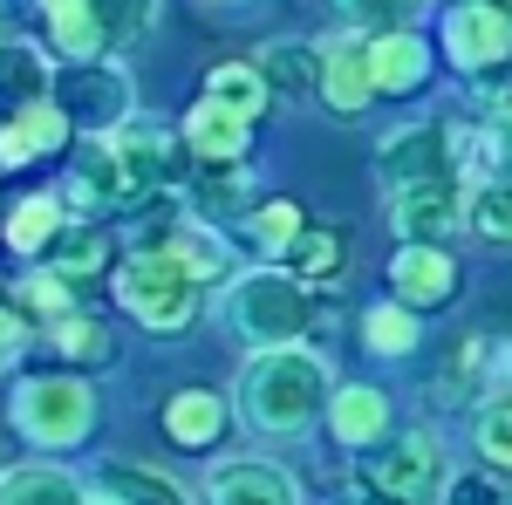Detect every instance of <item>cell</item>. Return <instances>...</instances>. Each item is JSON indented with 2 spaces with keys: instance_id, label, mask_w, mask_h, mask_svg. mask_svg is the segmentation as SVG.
Returning a JSON list of instances; mask_svg holds the SVG:
<instances>
[{
  "instance_id": "1",
  "label": "cell",
  "mask_w": 512,
  "mask_h": 505,
  "mask_svg": "<svg viewBox=\"0 0 512 505\" xmlns=\"http://www.w3.org/2000/svg\"><path fill=\"white\" fill-rule=\"evenodd\" d=\"M328 396H335L328 362L315 349H301V342L260 349L239 369V417L253 430H267V437H301L328 410Z\"/></svg>"
},
{
  "instance_id": "2",
  "label": "cell",
  "mask_w": 512,
  "mask_h": 505,
  "mask_svg": "<svg viewBox=\"0 0 512 505\" xmlns=\"http://www.w3.org/2000/svg\"><path fill=\"white\" fill-rule=\"evenodd\" d=\"M226 328H233L239 342H253V349H287V342H301L308 328H315V301H308V287L294 280V273H239L233 287H226Z\"/></svg>"
},
{
  "instance_id": "3",
  "label": "cell",
  "mask_w": 512,
  "mask_h": 505,
  "mask_svg": "<svg viewBox=\"0 0 512 505\" xmlns=\"http://www.w3.org/2000/svg\"><path fill=\"white\" fill-rule=\"evenodd\" d=\"M198 280L178 253H130L117 267V301H123V314H137V328H151V335H178L185 321L198 314Z\"/></svg>"
},
{
  "instance_id": "4",
  "label": "cell",
  "mask_w": 512,
  "mask_h": 505,
  "mask_svg": "<svg viewBox=\"0 0 512 505\" xmlns=\"http://www.w3.org/2000/svg\"><path fill=\"white\" fill-rule=\"evenodd\" d=\"M7 417H14V430L28 444L69 451V444H82L96 430V389H89V376H28L14 389Z\"/></svg>"
},
{
  "instance_id": "5",
  "label": "cell",
  "mask_w": 512,
  "mask_h": 505,
  "mask_svg": "<svg viewBox=\"0 0 512 505\" xmlns=\"http://www.w3.org/2000/svg\"><path fill=\"white\" fill-rule=\"evenodd\" d=\"M48 96L82 130H123V117H130V82L110 62H69V69H55L48 76Z\"/></svg>"
},
{
  "instance_id": "6",
  "label": "cell",
  "mask_w": 512,
  "mask_h": 505,
  "mask_svg": "<svg viewBox=\"0 0 512 505\" xmlns=\"http://www.w3.org/2000/svg\"><path fill=\"white\" fill-rule=\"evenodd\" d=\"M444 55H451L465 76L506 62L512 55V7H499V0H458V7L444 14Z\"/></svg>"
},
{
  "instance_id": "7",
  "label": "cell",
  "mask_w": 512,
  "mask_h": 505,
  "mask_svg": "<svg viewBox=\"0 0 512 505\" xmlns=\"http://www.w3.org/2000/svg\"><path fill=\"white\" fill-rule=\"evenodd\" d=\"M390 499L403 505H424V499H444V485H451V465H444V444H437L431 430H410V437H396L390 451L376 458L369 471Z\"/></svg>"
},
{
  "instance_id": "8",
  "label": "cell",
  "mask_w": 512,
  "mask_h": 505,
  "mask_svg": "<svg viewBox=\"0 0 512 505\" xmlns=\"http://www.w3.org/2000/svg\"><path fill=\"white\" fill-rule=\"evenodd\" d=\"M390 226L417 246H444L465 226V178H431V185L390 192Z\"/></svg>"
},
{
  "instance_id": "9",
  "label": "cell",
  "mask_w": 512,
  "mask_h": 505,
  "mask_svg": "<svg viewBox=\"0 0 512 505\" xmlns=\"http://www.w3.org/2000/svg\"><path fill=\"white\" fill-rule=\"evenodd\" d=\"M321 96H328L335 117H362V103L376 96V76H369V35L321 41Z\"/></svg>"
},
{
  "instance_id": "10",
  "label": "cell",
  "mask_w": 512,
  "mask_h": 505,
  "mask_svg": "<svg viewBox=\"0 0 512 505\" xmlns=\"http://www.w3.org/2000/svg\"><path fill=\"white\" fill-rule=\"evenodd\" d=\"M246 137H253V117H239V110L212 103V96H198V110L185 117V144H192V157L205 171H239Z\"/></svg>"
},
{
  "instance_id": "11",
  "label": "cell",
  "mask_w": 512,
  "mask_h": 505,
  "mask_svg": "<svg viewBox=\"0 0 512 505\" xmlns=\"http://www.w3.org/2000/svg\"><path fill=\"white\" fill-rule=\"evenodd\" d=\"M82 505H192V492L151 465L110 458V465H96V485L82 492Z\"/></svg>"
},
{
  "instance_id": "12",
  "label": "cell",
  "mask_w": 512,
  "mask_h": 505,
  "mask_svg": "<svg viewBox=\"0 0 512 505\" xmlns=\"http://www.w3.org/2000/svg\"><path fill=\"white\" fill-rule=\"evenodd\" d=\"M390 280L396 294L410 301V308H444L451 294H458V260L444 253V246H417V239H403L390 260Z\"/></svg>"
},
{
  "instance_id": "13",
  "label": "cell",
  "mask_w": 512,
  "mask_h": 505,
  "mask_svg": "<svg viewBox=\"0 0 512 505\" xmlns=\"http://www.w3.org/2000/svg\"><path fill=\"white\" fill-rule=\"evenodd\" d=\"M369 76H376V96H410L431 76V48L410 28H376L369 35Z\"/></svg>"
},
{
  "instance_id": "14",
  "label": "cell",
  "mask_w": 512,
  "mask_h": 505,
  "mask_svg": "<svg viewBox=\"0 0 512 505\" xmlns=\"http://www.w3.org/2000/svg\"><path fill=\"white\" fill-rule=\"evenodd\" d=\"M62 144H69V110L55 96H35L0 130V164H28V157H48V151H62Z\"/></svg>"
},
{
  "instance_id": "15",
  "label": "cell",
  "mask_w": 512,
  "mask_h": 505,
  "mask_svg": "<svg viewBox=\"0 0 512 505\" xmlns=\"http://www.w3.org/2000/svg\"><path fill=\"white\" fill-rule=\"evenodd\" d=\"M205 492H212V505H301L294 478L280 465H267V458H233V465H219Z\"/></svg>"
},
{
  "instance_id": "16",
  "label": "cell",
  "mask_w": 512,
  "mask_h": 505,
  "mask_svg": "<svg viewBox=\"0 0 512 505\" xmlns=\"http://www.w3.org/2000/svg\"><path fill=\"white\" fill-rule=\"evenodd\" d=\"M328 430H335V444H349V451H369L376 437H390V396L369 383H349L328 396Z\"/></svg>"
},
{
  "instance_id": "17",
  "label": "cell",
  "mask_w": 512,
  "mask_h": 505,
  "mask_svg": "<svg viewBox=\"0 0 512 505\" xmlns=\"http://www.w3.org/2000/svg\"><path fill=\"white\" fill-rule=\"evenodd\" d=\"M144 253H178L198 280H219V273H233V253H226V239L212 233L205 219H171L158 233L144 239Z\"/></svg>"
},
{
  "instance_id": "18",
  "label": "cell",
  "mask_w": 512,
  "mask_h": 505,
  "mask_svg": "<svg viewBox=\"0 0 512 505\" xmlns=\"http://www.w3.org/2000/svg\"><path fill=\"white\" fill-rule=\"evenodd\" d=\"M219 430H226V403H219L212 389H178V396L164 403V437H171L178 451H212Z\"/></svg>"
},
{
  "instance_id": "19",
  "label": "cell",
  "mask_w": 512,
  "mask_h": 505,
  "mask_svg": "<svg viewBox=\"0 0 512 505\" xmlns=\"http://www.w3.org/2000/svg\"><path fill=\"white\" fill-rule=\"evenodd\" d=\"M117 198H130L117 144H103V137H82L76 178H69V205H82V212H89V205H117Z\"/></svg>"
},
{
  "instance_id": "20",
  "label": "cell",
  "mask_w": 512,
  "mask_h": 505,
  "mask_svg": "<svg viewBox=\"0 0 512 505\" xmlns=\"http://www.w3.org/2000/svg\"><path fill=\"white\" fill-rule=\"evenodd\" d=\"M117 157H123V185L130 198H151L158 185H171V151L151 123H123L117 130Z\"/></svg>"
},
{
  "instance_id": "21",
  "label": "cell",
  "mask_w": 512,
  "mask_h": 505,
  "mask_svg": "<svg viewBox=\"0 0 512 505\" xmlns=\"http://www.w3.org/2000/svg\"><path fill=\"white\" fill-rule=\"evenodd\" d=\"M41 14H48V35L62 55H76V62H103L110 55V41L96 28V7L89 0H41Z\"/></svg>"
},
{
  "instance_id": "22",
  "label": "cell",
  "mask_w": 512,
  "mask_h": 505,
  "mask_svg": "<svg viewBox=\"0 0 512 505\" xmlns=\"http://www.w3.org/2000/svg\"><path fill=\"white\" fill-rule=\"evenodd\" d=\"M82 478H69L62 465H21L0 478V505H82Z\"/></svg>"
},
{
  "instance_id": "23",
  "label": "cell",
  "mask_w": 512,
  "mask_h": 505,
  "mask_svg": "<svg viewBox=\"0 0 512 505\" xmlns=\"http://www.w3.org/2000/svg\"><path fill=\"white\" fill-rule=\"evenodd\" d=\"M205 96L226 103V110H239V117H260L267 96H274V82L260 76V62H253V69H246V62H219V69L205 76Z\"/></svg>"
},
{
  "instance_id": "24",
  "label": "cell",
  "mask_w": 512,
  "mask_h": 505,
  "mask_svg": "<svg viewBox=\"0 0 512 505\" xmlns=\"http://www.w3.org/2000/svg\"><path fill=\"white\" fill-rule=\"evenodd\" d=\"M260 76L274 82L280 96H308V89H321V48H301V41H274V48L260 55Z\"/></svg>"
},
{
  "instance_id": "25",
  "label": "cell",
  "mask_w": 512,
  "mask_h": 505,
  "mask_svg": "<svg viewBox=\"0 0 512 505\" xmlns=\"http://www.w3.org/2000/svg\"><path fill=\"white\" fill-rule=\"evenodd\" d=\"M55 239H62V205L55 198H21L7 212V246L14 253H48Z\"/></svg>"
},
{
  "instance_id": "26",
  "label": "cell",
  "mask_w": 512,
  "mask_h": 505,
  "mask_svg": "<svg viewBox=\"0 0 512 505\" xmlns=\"http://www.w3.org/2000/svg\"><path fill=\"white\" fill-rule=\"evenodd\" d=\"M103 260H110V239L96 233V226H89V233L62 226V239L48 246V273H62L69 287H76V280H89V273H103Z\"/></svg>"
},
{
  "instance_id": "27",
  "label": "cell",
  "mask_w": 512,
  "mask_h": 505,
  "mask_svg": "<svg viewBox=\"0 0 512 505\" xmlns=\"http://www.w3.org/2000/svg\"><path fill=\"white\" fill-rule=\"evenodd\" d=\"M472 444L492 471H512V396H485L472 410Z\"/></svg>"
},
{
  "instance_id": "28",
  "label": "cell",
  "mask_w": 512,
  "mask_h": 505,
  "mask_svg": "<svg viewBox=\"0 0 512 505\" xmlns=\"http://www.w3.org/2000/svg\"><path fill=\"white\" fill-rule=\"evenodd\" d=\"M362 342L376 355H410L417 349V308L410 301H383V308L362 314Z\"/></svg>"
},
{
  "instance_id": "29",
  "label": "cell",
  "mask_w": 512,
  "mask_h": 505,
  "mask_svg": "<svg viewBox=\"0 0 512 505\" xmlns=\"http://www.w3.org/2000/svg\"><path fill=\"white\" fill-rule=\"evenodd\" d=\"M465 226H472L478 239H492V246H512V178L478 185L472 205H465Z\"/></svg>"
},
{
  "instance_id": "30",
  "label": "cell",
  "mask_w": 512,
  "mask_h": 505,
  "mask_svg": "<svg viewBox=\"0 0 512 505\" xmlns=\"http://www.w3.org/2000/svg\"><path fill=\"white\" fill-rule=\"evenodd\" d=\"M308 233V212L301 205H287V198H267L260 212H253V239L267 246V253H294V239Z\"/></svg>"
},
{
  "instance_id": "31",
  "label": "cell",
  "mask_w": 512,
  "mask_h": 505,
  "mask_svg": "<svg viewBox=\"0 0 512 505\" xmlns=\"http://www.w3.org/2000/svg\"><path fill=\"white\" fill-rule=\"evenodd\" d=\"M89 7H96V28H103L110 48L137 41L144 28H151V14H158V0H89Z\"/></svg>"
},
{
  "instance_id": "32",
  "label": "cell",
  "mask_w": 512,
  "mask_h": 505,
  "mask_svg": "<svg viewBox=\"0 0 512 505\" xmlns=\"http://www.w3.org/2000/svg\"><path fill=\"white\" fill-rule=\"evenodd\" d=\"M287 260H294L301 280H335V273H342V239L321 233V226H308V233L294 239V253H287Z\"/></svg>"
},
{
  "instance_id": "33",
  "label": "cell",
  "mask_w": 512,
  "mask_h": 505,
  "mask_svg": "<svg viewBox=\"0 0 512 505\" xmlns=\"http://www.w3.org/2000/svg\"><path fill=\"white\" fill-rule=\"evenodd\" d=\"M35 82H41V62L28 48H0V110L14 117L21 103H35Z\"/></svg>"
},
{
  "instance_id": "34",
  "label": "cell",
  "mask_w": 512,
  "mask_h": 505,
  "mask_svg": "<svg viewBox=\"0 0 512 505\" xmlns=\"http://www.w3.org/2000/svg\"><path fill=\"white\" fill-rule=\"evenodd\" d=\"M55 342H62V355H82V362H103V355H110V335H103V321H89V314H69V321H55Z\"/></svg>"
},
{
  "instance_id": "35",
  "label": "cell",
  "mask_w": 512,
  "mask_h": 505,
  "mask_svg": "<svg viewBox=\"0 0 512 505\" xmlns=\"http://www.w3.org/2000/svg\"><path fill=\"white\" fill-rule=\"evenodd\" d=\"M349 21H369V28H410V14L424 7V0H335Z\"/></svg>"
},
{
  "instance_id": "36",
  "label": "cell",
  "mask_w": 512,
  "mask_h": 505,
  "mask_svg": "<svg viewBox=\"0 0 512 505\" xmlns=\"http://www.w3.org/2000/svg\"><path fill=\"white\" fill-rule=\"evenodd\" d=\"M444 505H506V492H499V478H485V471H451Z\"/></svg>"
},
{
  "instance_id": "37",
  "label": "cell",
  "mask_w": 512,
  "mask_h": 505,
  "mask_svg": "<svg viewBox=\"0 0 512 505\" xmlns=\"http://www.w3.org/2000/svg\"><path fill=\"white\" fill-rule=\"evenodd\" d=\"M472 89H478V103H485V110L512 117V55H506V62H492V69H478Z\"/></svg>"
},
{
  "instance_id": "38",
  "label": "cell",
  "mask_w": 512,
  "mask_h": 505,
  "mask_svg": "<svg viewBox=\"0 0 512 505\" xmlns=\"http://www.w3.org/2000/svg\"><path fill=\"white\" fill-rule=\"evenodd\" d=\"M28 355V314H14V308H0V376L14 369Z\"/></svg>"
},
{
  "instance_id": "39",
  "label": "cell",
  "mask_w": 512,
  "mask_h": 505,
  "mask_svg": "<svg viewBox=\"0 0 512 505\" xmlns=\"http://www.w3.org/2000/svg\"><path fill=\"white\" fill-rule=\"evenodd\" d=\"M492 157L506 164V178H512V117H499V130H492Z\"/></svg>"
}]
</instances>
